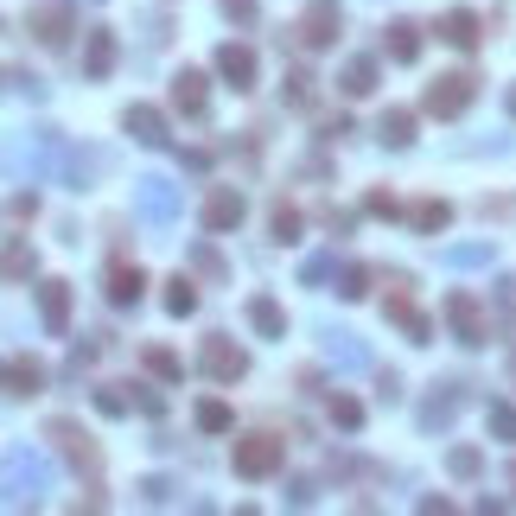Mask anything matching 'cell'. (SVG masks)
Segmentation results:
<instances>
[{"label":"cell","mask_w":516,"mask_h":516,"mask_svg":"<svg viewBox=\"0 0 516 516\" xmlns=\"http://www.w3.org/2000/svg\"><path fill=\"white\" fill-rule=\"evenodd\" d=\"M478 96V77L472 71H446L427 83V96H421V109L427 115H440V122H453V115H466V102Z\"/></svg>","instance_id":"1"},{"label":"cell","mask_w":516,"mask_h":516,"mask_svg":"<svg viewBox=\"0 0 516 516\" xmlns=\"http://www.w3.org/2000/svg\"><path fill=\"white\" fill-rule=\"evenodd\" d=\"M230 459H236V478H274V472H281V459H287V440H274V434H243Z\"/></svg>","instance_id":"2"},{"label":"cell","mask_w":516,"mask_h":516,"mask_svg":"<svg viewBox=\"0 0 516 516\" xmlns=\"http://www.w3.org/2000/svg\"><path fill=\"white\" fill-rule=\"evenodd\" d=\"M45 440H51V446H58V453H64V459H71V466H77V472H90V478L102 472V446H96L90 434H83V427H77V421H64V415H58V421H45Z\"/></svg>","instance_id":"3"},{"label":"cell","mask_w":516,"mask_h":516,"mask_svg":"<svg viewBox=\"0 0 516 516\" xmlns=\"http://www.w3.org/2000/svg\"><path fill=\"white\" fill-rule=\"evenodd\" d=\"M338 32H344L338 0H313V7H306V20H300V45L306 51H325V45H338Z\"/></svg>","instance_id":"4"},{"label":"cell","mask_w":516,"mask_h":516,"mask_svg":"<svg viewBox=\"0 0 516 516\" xmlns=\"http://www.w3.org/2000/svg\"><path fill=\"white\" fill-rule=\"evenodd\" d=\"M446 319L459 325V344H485L491 338V319H485V306H478L466 287H459V294H446Z\"/></svg>","instance_id":"5"},{"label":"cell","mask_w":516,"mask_h":516,"mask_svg":"<svg viewBox=\"0 0 516 516\" xmlns=\"http://www.w3.org/2000/svg\"><path fill=\"white\" fill-rule=\"evenodd\" d=\"M402 287H408V281H402V274H395V281H389V300H383V313H389L395 325H402V332L415 338V344H427V332H434V319H427L421 306H415V300L402 294Z\"/></svg>","instance_id":"6"},{"label":"cell","mask_w":516,"mask_h":516,"mask_svg":"<svg viewBox=\"0 0 516 516\" xmlns=\"http://www.w3.org/2000/svg\"><path fill=\"white\" fill-rule=\"evenodd\" d=\"M26 26H32V39H39V45H71V7H64V0H45V7H32Z\"/></svg>","instance_id":"7"},{"label":"cell","mask_w":516,"mask_h":516,"mask_svg":"<svg viewBox=\"0 0 516 516\" xmlns=\"http://www.w3.org/2000/svg\"><path fill=\"white\" fill-rule=\"evenodd\" d=\"M204 376H217V383H236V376H249V357L217 332V338H204Z\"/></svg>","instance_id":"8"},{"label":"cell","mask_w":516,"mask_h":516,"mask_svg":"<svg viewBox=\"0 0 516 516\" xmlns=\"http://www.w3.org/2000/svg\"><path fill=\"white\" fill-rule=\"evenodd\" d=\"M243 223V192H230V185H217L211 198H204V230L223 236V230H236Z\"/></svg>","instance_id":"9"},{"label":"cell","mask_w":516,"mask_h":516,"mask_svg":"<svg viewBox=\"0 0 516 516\" xmlns=\"http://www.w3.org/2000/svg\"><path fill=\"white\" fill-rule=\"evenodd\" d=\"M217 77L230 83V90H255V51L249 45H223L217 51Z\"/></svg>","instance_id":"10"},{"label":"cell","mask_w":516,"mask_h":516,"mask_svg":"<svg viewBox=\"0 0 516 516\" xmlns=\"http://www.w3.org/2000/svg\"><path fill=\"white\" fill-rule=\"evenodd\" d=\"M122 122H128V134H134L141 147H166V115L153 109V102H134V109L122 115Z\"/></svg>","instance_id":"11"},{"label":"cell","mask_w":516,"mask_h":516,"mask_svg":"<svg viewBox=\"0 0 516 516\" xmlns=\"http://www.w3.org/2000/svg\"><path fill=\"white\" fill-rule=\"evenodd\" d=\"M39 319H45V332H64V325H71V287L64 281H39Z\"/></svg>","instance_id":"12"},{"label":"cell","mask_w":516,"mask_h":516,"mask_svg":"<svg viewBox=\"0 0 516 516\" xmlns=\"http://www.w3.org/2000/svg\"><path fill=\"white\" fill-rule=\"evenodd\" d=\"M0 383H7L13 395H39L45 389V364L39 357H7V364H0Z\"/></svg>","instance_id":"13"},{"label":"cell","mask_w":516,"mask_h":516,"mask_svg":"<svg viewBox=\"0 0 516 516\" xmlns=\"http://www.w3.org/2000/svg\"><path fill=\"white\" fill-rule=\"evenodd\" d=\"M0 485H7V497H20V504H26V497H39L45 478H39V466H32V453H13V459H7V478H0Z\"/></svg>","instance_id":"14"},{"label":"cell","mask_w":516,"mask_h":516,"mask_svg":"<svg viewBox=\"0 0 516 516\" xmlns=\"http://www.w3.org/2000/svg\"><path fill=\"white\" fill-rule=\"evenodd\" d=\"M141 294H147V274L134 268V262H109V300L115 306H134Z\"/></svg>","instance_id":"15"},{"label":"cell","mask_w":516,"mask_h":516,"mask_svg":"<svg viewBox=\"0 0 516 516\" xmlns=\"http://www.w3.org/2000/svg\"><path fill=\"white\" fill-rule=\"evenodd\" d=\"M383 51H389L395 64H415V58H421V26H415V20H395V26L383 32Z\"/></svg>","instance_id":"16"},{"label":"cell","mask_w":516,"mask_h":516,"mask_svg":"<svg viewBox=\"0 0 516 516\" xmlns=\"http://www.w3.org/2000/svg\"><path fill=\"white\" fill-rule=\"evenodd\" d=\"M249 325H255L262 338H287V313H281V300H274V294H255V300H249Z\"/></svg>","instance_id":"17"},{"label":"cell","mask_w":516,"mask_h":516,"mask_svg":"<svg viewBox=\"0 0 516 516\" xmlns=\"http://www.w3.org/2000/svg\"><path fill=\"white\" fill-rule=\"evenodd\" d=\"M440 39L459 45V51H472V45H478V13H472V7H453V13L440 20Z\"/></svg>","instance_id":"18"},{"label":"cell","mask_w":516,"mask_h":516,"mask_svg":"<svg viewBox=\"0 0 516 516\" xmlns=\"http://www.w3.org/2000/svg\"><path fill=\"white\" fill-rule=\"evenodd\" d=\"M83 71H90V77H109L115 71V32L109 26L90 32V58H83Z\"/></svg>","instance_id":"19"},{"label":"cell","mask_w":516,"mask_h":516,"mask_svg":"<svg viewBox=\"0 0 516 516\" xmlns=\"http://www.w3.org/2000/svg\"><path fill=\"white\" fill-rule=\"evenodd\" d=\"M172 109H185V115L204 109V71H179V77H172Z\"/></svg>","instance_id":"20"},{"label":"cell","mask_w":516,"mask_h":516,"mask_svg":"<svg viewBox=\"0 0 516 516\" xmlns=\"http://www.w3.org/2000/svg\"><path fill=\"white\" fill-rule=\"evenodd\" d=\"M408 223H415L421 236H434V230H446V223H453V204H446V198H421L415 211H408Z\"/></svg>","instance_id":"21"},{"label":"cell","mask_w":516,"mask_h":516,"mask_svg":"<svg viewBox=\"0 0 516 516\" xmlns=\"http://www.w3.org/2000/svg\"><path fill=\"white\" fill-rule=\"evenodd\" d=\"M166 313L172 319L198 313V281H192V274H172V281H166Z\"/></svg>","instance_id":"22"},{"label":"cell","mask_w":516,"mask_h":516,"mask_svg":"<svg viewBox=\"0 0 516 516\" xmlns=\"http://www.w3.org/2000/svg\"><path fill=\"white\" fill-rule=\"evenodd\" d=\"M338 90L344 96H370L376 90V58H351V64H344V77H338Z\"/></svg>","instance_id":"23"},{"label":"cell","mask_w":516,"mask_h":516,"mask_svg":"<svg viewBox=\"0 0 516 516\" xmlns=\"http://www.w3.org/2000/svg\"><path fill=\"white\" fill-rule=\"evenodd\" d=\"M376 134H383L389 147H408V141H415V109H389L383 122H376Z\"/></svg>","instance_id":"24"},{"label":"cell","mask_w":516,"mask_h":516,"mask_svg":"<svg viewBox=\"0 0 516 516\" xmlns=\"http://www.w3.org/2000/svg\"><path fill=\"white\" fill-rule=\"evenodd\" d=\"M141 364H147L153 376H160V383H179V376H185V364L166 351V344H147V351H141Z\"/></svg>","instance_id":"25"},{"label":"cell","mask_w":516,"mask_h":516,"mask_svg":"<svg viewBox=\"0 0 516 516\" xmlns=\"http://www.w3.org/2000/svg\"><path fill=\"white\" fill-rule=\"evenodd\" d=\"M32 274V243H7L0 249V281H26Z\"/></svg>","instance_id":"26"},{"label":"cell","mask_w":516,"mask_h":516,"mask_svg":"<svg viewBox=\"0 0 516 516\" xmlns=\"http://www.w3.org/2000/svg\"><path fill=\"white\" fill-rule=\"evenodd\" d=\"M446 466H453V478H478V472H485V453H478V446H453Z\"/></svg>","instance_id":"27"},{"label":"cell","mask_w":516,"mask_h":516,"mask_svg":"<svg viewBox=\"0 0 516 516\" xmlns=\"http://www.w3.org/2000/svg\"><path fill=\"white\" fill-rule=\"evenodd\" d=\"M268 230H274V243H300V211H294V204H274Z\"/></svg>","instance_id":"28"},{"label":"cell","mask_w":516,"mask_h":516,"mask_svg":"<svg viewBox=\"0 0 516 516\" xmlns=\"http://www.w3.org/2000/svg\"><path fill=\"white\" fill-rule=\"evenodd\" d=\"M198 427H204V434H230L236 415H230L223 402H198Z\"/></svg>","instance_id":"29"},{"label":"cell","mask_w":516,"mask_h":516,"mask_svg":"<svg viewBox=\"0 0 516 516\" xmlns=\"http://www.w3.org/2000/svg\"><path fill=\"white\" fill-rule=\"evenodd\" d=\"M364 294H370V274L364 268H344L338 274V300H364Z\"/></svg>","instance_id":"30"},{"label":"cell","mask_w":516,"mask_h":516,"mask_svg":"<svg viewBox=\"0 0 516 516\" xmlns=\"http://www.w3.org/2000/svg\"><path fill=\"white\" fill-rule=\"evenodd\" d=\"M96 408H102V415H128L134 402L122 395V383H102V389H96Z\"/></svg>","instance_id":"31"},{"label":"cell","mask_w":516,"mask_h":516,"mask_svg":"<svg viewBox=\"0 0 516 516\" xmlns=\"http://www.w3.org/2000/svg\"><path fill=\"white\" fill-rule=\"evenodd\" d=\"M332 421H338V427H364V402H351V395H332Z\"/></svg>","instance_id":"32"},{"label":"cell","mask_w":516,"mask_h":516,"mask_svg":"<svg viewBox=\"0 0 516 516\" xmlns=\"http://www.w3.org/2000/svg\"><path fill=\"white\" fill-rule=\"evenodd\" d=\"M485 421H491V434L516 440V408H510V402H491V415H485Z\"/></svg>","instance_id":"33"},{"label":"cell","mask_w":516,"mask_h":516,"mask_svg":"<svg viewBox=\"0 0 516 516\" xmlns=\"http://www.w3.org/2000/svg\"><path fill=\"white\" fill-rule=\"evenodd\" d=\"M147 211H153V217H172V192H166L160 179H147Z\"/></svg>","instance_id":"34"},{"label":"cell","mask_w":516,"mask_h":516,"mask_svg":"<svg viewBox=\"0 0 516 516\" xmlns=\"http://www.w3.org/2000/svg\"><path fill=\"white\" fill-rule=\"evenodd\" d=\"M364 211H370V217H395V211H402V204H395L389 192H370V198H364Z\"/></svg>","instance_id":"35"},{"label":"cell","mask_w":516,"mask_h":516,"mask_svg":"<svg viewBox=\"0 0 516 516\" xmlns=\"http://www.w3.org/2000/svg\"><path fill=\"white\" fill-rule=\"evenodd\" d=\"M287 96H294V102H313V77L294 71V77H287Z\"/></svg>","instance_id":"36"},{"label":"cell","mask_w":516,"mask_h":516,"mask_svg":"<svg viewBox=\"0 0 516 516\" xmlns=\"http://www.w3.org/2000/svg\"><path fill=\"white\" fill-rule=\"evenodd\" d=\"M223 13H236V20H255V0H223Z\"/></svg>","instance_id":"37"},{"label":"cell","mask_w":516,"mask_h":516,"mask_svg":"<svg viewBox=\"0 0 516 516\" xmlns=\"http://www.w3.org/2000/svg\"><path fill=\"white\" fill-rule=\"evenodd\" d=\"M7 83H13V71H0V90H7Z\"/></svg>","instance_id":"38"},{"label":"cell","mask_w":516,"mask_h":516,"mask_svg":"<svg viewBox=\"0 0 516 516\" xmlns=\"http://www.w3.org/2000/svg\"><path fill=\"white\" fill-rule=\"evenodd\" d=\"M510 115H516V83H510Z\"/></svg>","instance_id":"39"},{"label":"cell","mask_w":516,"mask_h":516,"mask_svg":"<svg viewBox=\"0 0 516 516\" xmlns=\"http://www.w3.org/2000/svg\"><path fill=\"white\" fill-rule=\"evenodd\" d=\"M510 485H516V466H510Z\"/></svg>","instance_id":"40"}]
</instances>
